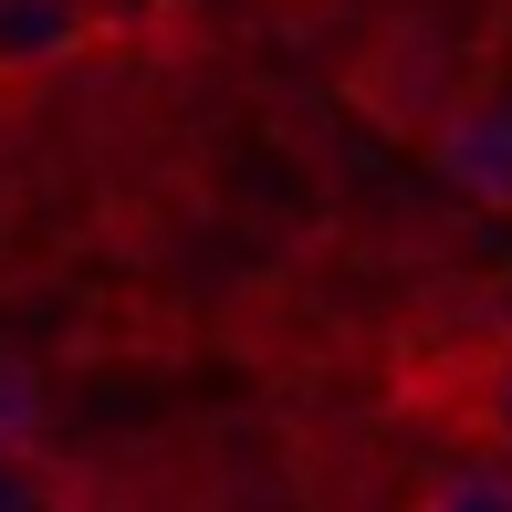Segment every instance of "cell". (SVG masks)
<instances>
[{"instance_id": "cell-1", "label": "cell", "mask_w": 512, "mask_h": 512, "mask_svg": "<svg viewBox=\"0 0 512 512\" xmlns=\"http://www.w3.org/2000/svg\"><path fill=\"white\" fill-rule=\"evenodd\" d=\"M429 168L439 189H460L471 209H512V105L502 95H471L429 126Z\"/></svg>"}, {"instance_id": "cell-3", "label": "cell", "mask_w": 512, "mask_h": 512, "mask_svg": "<svg viewBox=\"0 0 512 512\" xmlns=\"http://www.w3.org/2000/svg\"><path fill=\"white\" fill-rule=\"evenodd\" d=\"M42 439H53V387L21 345H0V460H32Z\"/></svg>"}, {"instance_id": "cell-2", "label": "cell", "mask_w": 512, "mask_h": 512, "mask_svg": "<svg viewBox=\"0 0 512 512\" xmlns=\"http://www.w3.org/2000/svg\"><path fill=\"white\" fill-rule=\"evenodd\" d=\"M450 418H460L471 450H492L502 471H512V335L502 345H471V366L450 377Z\"/></svg>"}, {"instance_id": "cell-4", "label": "cell", "mask_w": 512, "mask_h": 512, "mask_svg": "<svg viewBox=\"0 0 512 512\" xmlns=\"http://www.w3.org/2000/svg\"><path fill=\"white\" fill-rule=\"evenodd\" d=\"M0 21H11V0H0Z\"/></svg>"}]
</instances>
